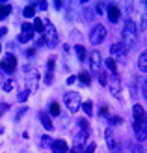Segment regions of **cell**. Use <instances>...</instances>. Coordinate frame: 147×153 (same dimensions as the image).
<instances>
[{"instance_id":"6da1fadb","label":"cell","mask_w":147,"mask_h":153,"mask_svg":"<svg viewBox=\"0 0 147 153\" xmlns=\"http://www.w3.org/2000/svg\"><path fill=\"white\" fill-rule=\"evenodd\" d=\"M134 43H136V25L132 21H127L125 28H123V41H121V45L125 47V51H129Z\"/></svg>"},{"instance_id":"7a4b0ae2","label":"cell","mask_w":147,"mask_h":153,"mask_svg":"<svg viewBox=\"0 0 147 153\" xmlns=\"http://www.w3.org/2000/svg\"><path fill=\"white\" fill-rule=\"evenodd\" d=\"M45 22V26H43V41L45 45H49V47H56L58 45V32H56V28L52 26V22L49 21H43Z\"/></svg>"},{"instance_id":"3957f363","label":"cell","mask_w":147,"mask_h":153,"mask_svg":"<svg viewBox=\"0 0 147 153\" xmlns=\"http://www.w3.org/2000/svg\"><path fill=\"white\" fill-rule=\"evenodd\" d=\"M24 79H26V88L28 91H35L37 90V80H39V73L34 71L30 65L24 67Z\"/></svg>"},{"instance_id":"277c9868","label":"cell","mask_w":147,"mask_h":153,"mask_svg":"<svg viewBox=\"0 0 147 153\" xmlns=\"http://www.w3.org/2000/svg\"><path fill=\"white\" fill-rule=\"evenodd\" d=\"M64 101L67 105L69 112H76L80 108V105H82V99H80V95L76 94V91H67V94L64 95Z\"/></svg>"},{"instance_id":"5b68a950","label":"cell","mask_w":147,"mask_h":153,"mask_svg":"<svg viewBox=\"0 0 147 153\" xmlns=\"http://www.w3.org/2000/svg\"><path fill=\"white\" fill-rule=\"evenodd\" d=\"M104 37H106V28L103 25L93 26V30H91V34H89V41L93 45H100L104 41Z\"/></svg>"},{"instance_id":"8992f818","label":"cell","mask_w":147,"mask_h":153,"mask_svg":"<svg viewBox=\"0 0 147 153\" xmlns=\"http://www.w3.org/2000/svg\"><path fill=\"white\" fill-rule=\"evenodd\" d=\"M0 67H2V71H6V73H15V69H17V58H15L13 54H7L2 60Z\"/></svg>"},{"instance_id":"52a82bcc","label":"cell","mask_w":147,"mask_h":153,"mask_svg":"<svg viewBox=\"0 0 147 153\" xmlns=\"http://www.w3.org/2000/svg\"><path fill=\"white\" fill-rule=\"evenodd\" d=\"M106 86L110 88V91H112L114 97H119L121 95V79H119L117 75H112V79H108Z\"/></svg>"},{"instance_id":"ba28073f","label":"cell","mask_w":147,"mask_h":153,"mask_svg":"<svg viewBox=\"0 0 147 153\" xmlns=\"http://www.w3.org/2000/svg\"><path fill=\"white\" fill-rule=\"evenodd\" d=\"M34 37V30L30 22H22V28H21V36H19V41L21 43H26Z\"/></svg>"},{"instance_id":"9c48e42d","label":"cell","mask_w":147,"mask_h":153,"mask_svg":"<svg viewBox=\"0 0 147 153\" xmlns=\"http://www.w3.org/2000/svg\"><path fill=\"white\" fill-rule=\"evenodd\" d=\"M132 116H134V125H142V123H145V110L142 108V105H134Z\"/></svg>"},{"instance_id":"30bf717a","label":"cell","mask_w":147,"mask_h":153,"mask_svg":"<svg viewBox=\"0 0 147 153\" xmlns=\"http://www.w3.org/2000/svg\"><path fill=\"white\" fill-rule=\"evenodd\" d=\"M89 64H91V71H93L95 75L100 73V54H99L97 51H93L89 54Z\"/></svg>"},{"instance_id":"8fae6325","label":"cell","mask_w":147,"mask_h":153,"mask_svg":"<svg viewBox=\"0 0 147 153\" xmlns=\"http://www.w3.org/2000/svg\"><path fill=\"white\" fill-rule=\"evenodd\" d=\"M50 148H52V151H54V153H67V151H69L67 142H65V140H61V138L54 140V142L50 144Z\"/></svg>"},{"instance_id":"7c38bea8","label":"cell","mask_w":147,"mask_h":153,"mask_svg":"<svg viewBox=\"0 0 147 153\" xmlns=\"http://www.w3.org/2000/svg\"><path fill=\"white\" fill-rule=\"evenodd\" d=\"M119 15H121V11H119V7L115 6V4L108 6V19H110L112 22H117L119 21Z\"/></svg>"},{"instance_id":"4fadbf2b","label":"cell","mask_w":147,"mask_h":153,"mask_svg":"<svg viewBox=\"0 0 147 153\" xmlns=\"http://www.w3.org/2000/svg\"><path fill=\"white\" fill-rule=\"evenodd\" d=\"M39 120H41V123H43V127L47 129V131H54L52 120H50V116H49L47 112H39Z\"/></svg>"},{"instance_id":"5bb4252c","label":"cell","mask_w":147,"mask_h":153,"mask_svg":"<svg viewBox=\"0 0 147 153\" xmlns=\"http://www.w3.org/2000/svg\"><path fill=\"white\" fill-rule=\"evenodd\" d=\"M134 133H136L138 142H143V140H145V123H142V125H134Z\"/></svg>"},{"instance_id":"9a60e30c","label":"cell","mask_w":147,"mask_h":153,"mask_svg":"<svg viewBox=\"0 0 147 153\" xmlns=\"http://www.w3.org/2000/svg\"><path fill=\"white\" fill-rule=\"evenodd\" d=\"M110 52H112V54H115V56H125V47H123V45L121 43H114L112 45V47H110Z\"/></svg>"},{"instance_id":"2e32d148","label":"cell","mask_w":147,"mask_h":153,"mask_svg":"<svg viewBox=\"0 0 147 153\" xmlns=\"http://www.w3.org/2000/svg\"><path fill=\"white\" fill-rule=\"evenodd\" d=\"M138 67H140L142 73L147 71V52H142L140 54V58H138Z\"/></svg>"},{"instance_id":"e0dca14e","label":"cell","mask_w":147,"mask_h":153,"mask_svg":"<svg viewBox=\"0 0 147 153\" xmlns=\"http://www.w3.org/2000/svg\"><path fill=\"white\" fill-rule=\"evenodd\" d=\"M76 80H80V84H84V86H89V84H91V76H89L88 71H82L78 76H76Z\"/></svg>"},{"instance_id":"ac0fdd59","label":"cell","mask_w":147,"mask_h":153,"mask_svg":"<svg viewBox=\"0 0 147 153\" xmlns=\"http://www.w3.org/2000/svg\"><path fill=\"white\" fill-rule=\"evenodd\" d=\"M10 13H11V6L2 2V4H0V21H2V19H6Z\"/></svg>"},{"instance_id":"d6986e66","label":"cell","mask_w":147,"mask_h":153,"mask_svg":"<svg viewBox=\"0 0 147 153\" xmlns=\"http://www.w3.org/2000/svg\"><path fill=\"white\" fill-rule=\"evenodd\" d=\"M75 51H76V56H78V60H80V62H84V60H86L88 58V54H86V49H84V45H76V47H75Z\"/></svg>"},{"instance_id":"ffe728a7","label":"cell","mask_w":147,"mask_h":153,"mask_svg":"<svg viewBox=\"0 0 147 153\" xmlns=\"http://www.w3.org/2000/svg\"><path fill=\"white\" fill-rule=\"evenodd\" d=\"M80 106H82V110H84V114H86V116H93V103H91V101L82 103Z\"/></svg>"},{"instance_id":"44dd1931","label":"cell","mask_w":147,"mask_h":153,"mask_svg":"<svg viewBox=\"0 0 147 153\" xmlns=\"http://www.w3.org/2000/svg\"><path fill=\"white\" fill-rule=\"evenodd\" d=\"M104 64H106V69L110 71L112 75H115V71H117V67H115V60H114V58H108Z\"/></svg>"},{"instance_id":"7402d4cb","label":"cell","mask_w":147,"mask_h":153,"mask_svg":"<svg viewBox=\"0 0 147 153\" xmlns=\"http://www.w3.org/2000/svg\"><path fill=\"white\" fill-rule=\"evenodd\" d=\"M22 15H24L26 19H30V17H34V15H35V4H30V6L26 7V10L22 11Z\"/></svg>"},{"instance_id":"603a6c76","label":"cell","mask_w":147,"mask_h":153,"mask_svg":"<svg viewBox=\"0 0 147 153\" xmlns=\"http://www.w3.org/2000/svg\"><path fill=\"white\" fill-rule=\"evenodd\" d=\"M43 26H45V22L41 19H34V25H32L34 32H43Z\"/></svg>"},{"instance_id":"cb8c5ba5","label":"cell","mask_w":147,"mask_h":153,"mask_svg":"<svg viewBox=\"0 0 147 153\" xmlns=\"http://www.w3.org/2000/svg\"><path fill=\"white\" fill-rule=\"evenodd\" d=\"M50 114H52V116H60V105L56 101L50 103Z\"/></svg>"},{"instance_id":"d4e9b609","label":"cell","mask_w":147,"mask_h":153,"mask_svg":"<svg viewBox=\"0 0 147 153\" xmlns=\"http://www.w3.org/2000/svg\"><path fill=\"white\" fill-rule=\"evenodd\" d=\"M2 90H4V91H7V94H10V91L13 90V80H11V79L4 80V84H2Z\"/></svg>"},{"instance_id":"484cf974","label":"cell","mask_w":147,"mask_h":153,"mask_svg":"<svg viewBox=\"0 0 147 153\" xmlns=\"http://www.w3.org/2000/svg\"><path fill=\"white\" fill-rule=\"evenodd\" d=\"M28 95H30V91H28V90H21V91H19V97H17V99H19V103H24L26 99H28Z\"/></svg>"},{"instance_id":"4316f807","label":"cell","mask_w":147,"mask_h":153,"mask_svg":"<svg viewBox=\"0 0 147 153\" xmlns=\"http://www.w3.org/2000/svg\"><path fill=\"white\" fill-rule=\"evenodd\" d=\"M78 125L82 127V131H86V133H89V123H88V120H78Z\"/></svg>"},{"instance_id":"83f0119b","label":"cell","mask_w":147,"mask_h":153,"mask_svg":"<svg viewBox=\"0 0 147 153\" xmlns=\"http://www.w3.org/2000/svg\"><path fill=\"white\" fill-rule=\"evenodd\" d=\"M50 144H52V140L49 138V136H43L41 138V148H50Z\"/></svg>"},{"instance_id":"f1b7e54d","label":"cell","mask_w":147,"mask_h":153,"mask_svg":"<svg viewBox=\"0 0 147 153\" xmlns=\"http://www.w3.org/2000/svg\"><path fill=\"white\" fill-rule=\"evenodd\" d=\"M97 75H99L100 84H103V86H106V84H108V75H106V73H97Z\"/></svg>"},{"instance_id":"f546056e","label":"cell","mask_w":147,"mask_h":153,"mask_svg":"<svg viewBox=\"0 0 147 153\" xmlns=\"http://www.w3.org/2000/svg\"><path fill=\"white\" fill-rule=\"evenodd\" d=\"M82 153H95V144H89V146H86L82 149Z\"/></svg>"},{"instance_id":"4dcf8cb0","label":"cell","mask_w":147,"mask_h":153,"mask_svg":"<svg viewBox=\"0 0 147 153\" xmlns=\"http://www.w3.org/2000/svg\"><path fill=\"white\" fill-rule=\"evenodd\" d=\"M132 153H143L142 144H134V146H132Z\"/></svg>"},{"instance_id":"1f68e13d","label":"cell","mask_w":147,"mask_h":153,"mask_svg":"<svg viewBox=\"0 0 147 153\" xmlns=\"http://www.w3.org/2000/svg\"><path fill=\"white\" fill-rule=\"evenodd\" d=\"M121 121H123V120H121L119 116H115V118H112V120H110V123H112V125H119Z\"/></svg>"},{"instance_id":"d6a6232c","label":"cell","mask_w":147,"mask_h":153,"mask_svg":"<svg viewBox=\"0 0 147 153\" xmlns=\"http://www.w3.org/2000/svg\"><path fill=\"white\" fill-rule=\"evenodd\" d=\"M52 79H54L52 73H47V76H45V82H47V84H52Z\"/></svg>"},{"instance_id":"836d02e7","label":"cell","mask_w":147,"mask_h":153,"mask_svg":"<svg viewBox=\"0 0 147 153\" xmlns=\"http://www.w3.org/2000/svg\"><path fill=\"white\" fill-rule=\"evenodd\" d=\"M75 82H76V76H75V75H71V76L67 79V84H75Z\"/></svg>"},{"instance_id":"e575fe53","label":"cell","mask_w":147,"mask_h":153,"mask_svg":"<svg viewBox=\"0 0 147 153\" xmlns=\"http://www.w3.org/2000/svg\"><path fill=\"white\" fill-rule=\"evenodd\" d=\"M140 30H142V32L145 30V15H142V25H140Z\"/></svg>"},{"instance_id":"d590c367","label":"cell","mask_w":147,"mask_h":153,"mask_svg":"<svg viewBox=\"0 0 147 153\" xmlns=\"http://www.w3.org/2000/svg\"><path fill=\"white\" fill-rule=\"evenodd\" d=\"M142 95H143V97L147 95V86H145V82H142Z\"/></svg>"},{"instance_id":"8d00e7d4","label":"cell","mask_w":147,"mask_h":153,"mask_svg":"<svg viewBox=\"0 0 147 153\" xmlns=\"http://www.w3.org/2000/svg\"><path fill=\"white\" fill-rule=\"evenodd\" d=\"M100 116H108V108H106V106H103V108H100Z\"/></svg>"},{"instance_id":"74e56055","label":"cell","mask_w":147,"mask_h":153,"mask_svg":"<svg viewBox=\"0 0 147 153\" xmlns=\"http://www.w3.org/2000/svg\"><path fill=\"white\" fill-rule=\"evenodd\" d=\"M37 6H39V10H49V7H47V2H39Z\"/></svg>"},{"instance_id":"f35d334b","label":"cell","mask_w":147,"mask_h":153,"mask_svg":"<svg viewBox=\"0 0 147 153\" xmlns=\"http://www.w3.org/2000/svg\"><path fill=\"white\" fill-rule=\"evenodd\" d=\"M24 112H26V106H22V108L19 110V114H17V120H19V118H21V116H22V114H24Z\"/></svg>"},{"instance_id":"ab89813d","label":"cell","mask_w":147,"mask_h":153,"mask_svg":"<svg viewBox=\"0 0 147 153\" xmlns=\"http://www.w3.org/2000/svg\"><path fill=\"white\" fill-rule=\"evenodd\" d=\"M4 80H6V79H4V73L0 71V88H2V84H4Z\"/></svg>"},{"instance_id":"60d3db41","label":"cell","mask_w":147,"mask_h":153,"mask_svg":"<svg viewBox=\"0 0 147 153\" xmlns=\"http://www.w3.org/2000/svg\"><path fill=\"white\" fill-rule=\"evenodd\" d=\"M26 54H28V56H34V54H35V51H34V49H28V51H26Z\"/></svg>"},{"instance_id":"b9f144b4","label":"cell","mask_w":147,"mask_h":153,"mask_svg":"<svg viewBox=\"0 0 147 153\" xmlns=\"http://www.w3.org/2000/svg\"><path fill=\"white\" fill-rule=\"evenodd\" d=\"M6 34H7V28H0V37L6 36Z\"/></svg>"},{"instance_id":"7bdbcfd3","label":"cell","mask_w":147,"mask_h":153,"mask_svg":"<svg viewBox=\"0 0 147 153\" xmlns=\"http://www.w3.org/2000/svg\"><path fill=\"white\" fill-rule=\"evenodd\" d=\"M0 114H2V112H0Z\"/></svg>"}]
</instances>
